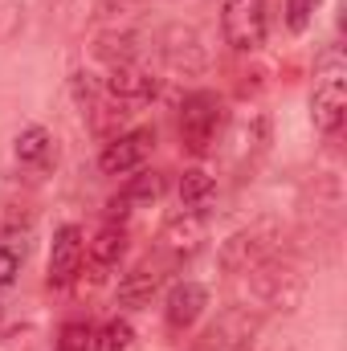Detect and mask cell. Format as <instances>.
Listing matches in <instances>:
<instances>
[{
    "instance_id": "obj_4",
    "label": "cell",
    "mask_w": 347,
    "mask_h": 351,
    "mask_svg": "<svg viewBox=\"0 0 347 351\" xmlns=\"http://www.w3.org/2000/svg\"><path fill=\"white\" fill-rule=\"evenodd\" d=\"M278 245H282V229L274 221H254V225H246V229H237L221 241L217 265H221V274L241 278L258 262H265L270 254H278Z\"/></svg>"
},
{
    "instance_id": "obj_24",
    "label": "cell",
    "mask_w": 347,
    "mask_h": 351,
    "mask_svg": "<svg viewBox=\"0 0 347 351\" xmlns=\"http://www.w3.org/2000/svg\"><path fill=\"white\" fill-rule=\"evenodd\" d=\"M16 269H21V254H16V250H8V245H0V290H4V286H12Z\"/></svg>"
},
{
    "instance_id": "obj_3",
    "label": "cell",
    "mask_w": 347,
    "mask_h": 351,
    "mask_svg": "<svg viewBox=\"0 0 347 351\" xmlns=\"http://www.w3.org/2000/svg\"><path fill=\"white\" fill-rule=\"evenodd\" d=\"M347 119V66L331 49L315 70V94H311V123L323 139H331Z\"/></svg>"
},
{
    "instance_id": "obj_16",
    "label": "cell",
    "mask_w": 347,
    "mask_h": 351,
    "mask_svg": "<svg viewBox=\"0 0 347 351\" xmlns=\"http://www.w3.org/2000/svg\"><path fill=\"white\" fill-rule=\"evenodd\" d=\"M127 241H131L127 225H123V221H106L94 237H86V258H90V265H102V269L119 265V262H123V254H127Z\"/></svg>"
},
{
    "instance_id": "obj_9",
    "label": "cell",
    "mask_w": 347,
    "mask_h": 351,
    "mask_svg": "<svg viewBox=\"0 0 347 351\" xmlns=\"http://www.w3.org/2000/svg\"><path fill=\"white\" fill-rule=\"evenodd\" d=\"M82 262H86V229L82 225H62L53 233V245H49L45 282L49 286H70L82 274Z\"/></svg>"
},
{
    "instance_id": "obj_1",
    "label": "cell",
    "mask_w": 347,
    "mask_h": 351,
    "mask_svg": "<svg viewBox=\"0 0 347 351\" xmlns=\"http://www.w3.org/2000/svg\"><path fill=\"white\" fill-rule=\"evenodd\" d=\"M176 127H180V143L188 156H213L229 127V106L217 90H192L180 102Z\"/></svg>"
},
{
    "instance_id": "obj_8",
    "label": "cell",
    "mask_w": 347,
    "mask_h": 351,
    "mask_svg": "<svg viewBox=\"0 0 347 351\" xmlns=\"http://www.w3.org/2000/svg\"><path fill=\"white\" fill-rule=\"evenodd\" d=\"M152 152H156V127H131V131L106 139V147L98 152V172L131 176L152 160Z\"/></svg>"
},
{
    "instance_id": "obj_17",
    "label": "cell",
    "mask_w": 347,
    "mask_h": 351,
    "mask_svg": "<svg viewBox=\"0 0 347 351\" xmlns=\"http://www.w3.org/2000/svg\"><path fill=\"white\" fill-rule=\"evenodd\" d=\"M90 53L106 66H127V62H139V37L131 29H106L94 37Z\"/></svg>"
},
{
    "instance_id": "obj_22",
    "label": "cell",
    "mask_w": 347,
    "mask_h": 351,
    "mask_svg": "<svg viewBox=\"0 0 347 351\" xmlns=\"http://www.w3.org/2000/svg\"><path fill=\"white\" fill-rule=\"evenodd\" d=\"M53 351H94V327H90L86 319L62 323V331L53 339Z\"/></svg>"
},
{
    "instance_id": "obj_14",
    "label": "cell",
    "mask_w": 347,
    "mask_h": 351,
    "mask_svg": "<svg viewBox=\"0 0 347 351\" xmlns=\"http://www.w3.org/2000/svg\"><path fill=\"white\" fill-rule=\"evenodd\" d=\"M164 196V176L160 172H147V168H139V172H131L127 180V188L110 200V221H119V217H127L135 204H156Z\"/></svg>"
},
{
    "instance_id": "obj_15",
    "label": "cell",
    "mask_w": 347,
    "mask_h": 351,
    "mask_svg": "<svg viewBox=\"0 0 347 351\" xmlns=\"http://www.w3.org/2000/svg\"><path fill=\"white\" fill-rule=\"evenodd\" d=\"M12 156H16V164H25V168H49V164L58 160V152H53V131L41 127V123H29V127L12 139Z\"/></svg>"
},
{
    "instance_id": "obj_5",
    "label": "cell",
    "mask_w": 347,
    "mask_h": 351,
    "mask_svg": "<svg viewBox=\"0 0 347 351\" xmlns=\"http://www.w3.org/2000/svg\"><path fill=\"white\" fill-rule=\"evenodd\" d=\"M265 0H221V37L233 53H258L265 45Z\"/></svg>"
},
{
    "instance_id": "obj_25",
    "label": "cell",
    "mask_w": 347,
    "mask_h": 351,
    "mask_svg": "<svg viewBox=\"0 0 347 351\" xmlns=\"http://www.w3.org/2000/svg\"><path fill=\"white\" fill-rule=\"evenodd\" d=\"M49 4H53V8H66V4H70V0H49Z\"/></svg>"
},
{
    "instance_id": "obj_18",
    "label": "cell",
    "mask_w": 347,
    "mask_h": 351,
    "mask_svg": "<svg viewBox=\"0 0 347 351\" xmlns=\"http://www.w3.org/2000/svg\"><path fill=\"white\" fill-rule=\"evenodd\" d=\"M180 208H188V213H204L208 204H213V196H217V176H208V168H184L180 172Z\"/></svg>"
},
{
    "instance_id": "obj_19",
    "label": "cell",
    "mask_w": 347,
    "mask_h": 351,
    "mask_svg": "<svg viewBox=\"0 0 347 351\" xmlns=\"http://www.w3.org/2000/svg\"><path fill=\"white\" fill-rule=\"evenodd\" d=\"M233 143H237V156H265L270 147V119L265 114H250L233 127Z\"/></svg>"
},
{
    "instance_id": "obj_23",
    "label": "cell",
    "mask_w": 347,
    "mask_h": 351,
    "mask_svg": "<svg viewBox=\"0 0 347 351\" xmlns=\"http://www.w3.org/2000/svg\"><path fill=\"white\" fill-rule=\"evenodd\" d=\"M319 4L323 0H286V29L290 33H307L315 12H319Z\"/></svg>"
},
{
    "instance_id": "obj_2",
    "label": "cell",
    "mask_w": 347,
    "mask_h": 351,
    "mask_svg": "<svg viewBox=\"0 0 347 351\" xmlns=\"http://www.w3.org/2000/svg\"><path fill=\"white\" fill-rule=\"evenodd\" d=\"M241 278L250 282V294L258 302H265L270 311H294L302 302V294H307L302 269L290 262V258H282V254H270L265 262H258L250 274H241Z\"/></svg>"
},
{
    "instance_id": "obj_11",
    "label": "cell",
    "mask_w": 347,
    "mask_h": 351,
    "mask_svg": "<svg viewBox=\"0 0 347 351\" xmlns=\"http://www.w3.org/2000/svg\"><path fill=\"white\" fill-rule=\"evenodd\" d=\"M102 86H106V94H115L123 102H152L160 94V78L143 62H127V66H110Z\"/></svg>"
},
{
    "instance_id": "obj_20",
    "label": "cell",
    "mask_w": 347,
    "mask_h": 351,
    "mask_svg": "<svg viewBox=\"0 0 347 351\" xmlns=\"http://www.w3.org/2000/svg\"><path fill=\"white\" fill-rule=\"evenodd\" d=\"M25 29H29V4L25 0H0V45L21 41Z\"/></svg>"
},
{
    "instance_id": "obj_21",
    "label": "cell",
    "mask_w": 347,
    "mask_h": 351,
    "mask_svg": "<svg viewBox=\"0 0 347 351\" xmlns=\"http://www.w3.org/2000/svg\"><path fill=\"white\" fill-rule=\"evenodd\" d=\"M135 339V327L127 319H106L98 331H94V351H127Z\"/></svg>"
},
{
    "instance_id": "obj_7",
    "label": "cell",
    "mask_w": 347,
    "mask_h": 351,
    "mask_svg": "<svg viewBox=\"0 0 347 351\" xmlns=\"http://www.w3.org/2000/svg\"><path fill=\"white\" fill-rule=\"evenodd\" d=\"M204 241H208V217L184 208V213H176V217L164 221V229L156 237V258L172 269V265L192 262L204 250Z\"/></svg>"
},
{
    "instance_id": "obj_6",
    "label": "cell",
    "mask_w": 347,
    "mask_h": 351,
    "mask_svg": "<svg viewBox=\"0 0 347 351\" xmlns=\"http://www.w3.org/2000/svg\"><path fill=\"white\" fill-rule=\"evenodd\" d=\"M156 45H160L164 66L172 74H180V78H200L208 70V45H204V37H200L196 25H184V21L164 25L160 37H156Z\"/></svg>"
},
{
    "instance_id": "obj_12",
    "label": "cell",
    "mask_w": 347,
    "mask_h": 351,
    "mask_svg": "<svg viewBox=\"0 0 347 351\" xmlns=\"http://www.w3.org/2000/svg\"><path fill=\"white\" fill-rule=\"evenodd\" d=\"M254 331H258V323L250 319V311H225L208 327L200 351H250V335Z\"/></svg>"
},
{
    "instance_id": "obj_10",
    "label": "cell",
    "mask_w": 347,
    "mask_h": 351,
    "mask_svg": "<svg viewBox=\"0 0 347 351\" xmlns=\"http://www.w3.org/2000/svg\"><path fill=\"white\" fill-rule=\"evenodd\" d=\"M208 311V286L200 282H176L164 298V323L172 331H192Z\"/></svg>"
},
{
    "instance_id": "obj_13",
    "label": "cell",
    "mask_w": 347,
    "mask_h": 351,
    "mask_svg": "<svg viewBox=\"0 0 347 351\" xmlns=\"http://www.w3.org/2000/svg\"><path fill=\"white\" fill-rule=\"evenodd\" d=\"M164 278H168V265L160 262V258L139 262L131 274H123V282H119V302H123V306H143V302H152V294L164 286Z\"/></svg>"
}]
</instances>
